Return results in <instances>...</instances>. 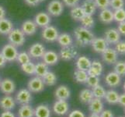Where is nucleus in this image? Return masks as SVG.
<instances>
[{
    "mask_svg": "<svg viewBox=\"0 0 125 117\" xmlns=\"http://www.w3.org/2000/svg\"><path fill=\"white\" fill-rule=\"evenodd\" d=\"M74 38L77 45L79 46H86L91 44L95 36L89 29L81 26L74 30Z\"/></svg>",
    "mask_w": 125,
    "mask_h": 117,
    "instance_id": "f257e3e1",
    "label": "nucleus"
},
{
    "mask_svg": "<svg viewBox=\"0 0 125 117\" xmlns=\"http://www.w3.org/2000/svg\"><path fill=\"white\" fill-rule=\"evenodd\" d=\"M8 40L10 44L16 47L23 46L26 41V35L20 28H13L8 34Z\"/></svg>",
    "mask_w": 125,
    "mask_h": 117,
    "instance_id": "f03ea898",
    "label": "nucleus"
},
{
    "mask_svg": "<svg viewBox=\"0 0 125 117\" xmlns=\"http://www.w3.org/2000/svg\"><path fill=\"white\" fill-rule=\"evenodd\" d=\"M59 35L58 30L54 26L48 25L44 27L41 31V37L47 42H55Z\"/></svg>",
    "mask_w": 125,
    "mask_h": 117,
    "instance_id": "7ed1b4c3",
    "label": "nucleus"
},
{
    "mask_svg": "<svg viewBox=\"0 0 125 117\" xmlns=\"http://www.w3.org/2000/svg\"><path fill=\"white\" fill-rule=\"evenodd\" d=\"M1 53L7 62H13L16 60L19 52L18 50H17V47L9 43V44H6L2 47Z\"/></svg>",
    "mask_w": 125,
    "mask_h": 117,
    "instance_id": "20e7f679",
    "label": "nucleus"
},
{
    "mask_svg": "<svg viewBox=\"0 0 125 117\" xmlns=\"http://www.w3.org/2000/svg\"><path fill=\"white\" fill-rule=\"evenodd\" d=\"M47 11L50 16H59L64 11V4L61 0H51L47 6Z\"/></svg>",
    "mask_w": 125,
    "mask_h": 117,
    "instance_id": "39448f33",
    "label": "nucleus"
},
{
    "mask_svg": "<svg viewBox=\"0 0 125 117\" xmlns=\"http://www.w3.org/2000/svg\"><path fill=\"white\" fill-rule=\"evenodd\" d=\"M27 88L31 93H40L44 90L45 84L41 77L36 76L28 81Z\"/></svg>",
    "mask_w": 125,
    "mask_h": 117,
    "instance_id": "423d86ee",
    "label": "nucleus"
},
{
    "mask_svg": "<svg viewBox=\"0 0 125 117\" xmlns=\"http://www.w3.org/2000/svg\"><path fill=\"white\" fill-rule=\"evenodd\" d=\"M77 56H78V51L73 45L62 48L59 53V57L63 61H71Z\"/></svg>",
    "mask_w": 125,
    "mask_h": 117,
    "instance_id": "0eeeda50",
    "label": "nucleus"
},
{
    "mask_svg": "<svg viewBox=\"0 0 125 117\" xmlns=\"http://www.w3.org/2000/svg\"><path fill=\"white\" fill-rule=\"evenodd\" d=\"M45 51L46 49L44 45L41 44L40 42H36L30 46L28 53L30 56H31V58L39 59L42 58V56L44 55Z\"/></svg>",
    "mask_w": 125,
    "mask_h": 117,
    "instance_id": "6e6552de",
    "label": "nucleus"
},
{
    "mask_svg": "<svg viewBox=\"0 0 125 117\" xmlns=\"http://www.w3.org/2000/svg\"><path fill=\"white\" fill-rule=\"evenodd\" d=\"M102 59L107 64H115L117 62L118 54L114 48L108 46L102 53Z\"/></svg>",
    "mask_w": 125,
    "mask_h": 117,
    "instance_id": "1a4fd4ad",
    "label": "nucleus"
},
{
    "mask_svg": "<svg viewBox=\"0 0 125 117\" xmlns=\"http://www.w3.org/2000/svg\"><path fill=\"white\" fill-rule=\"evenodd\" d=\"M15 100L20 105L29 104L32 100V94L28 89L22 88L16 93Z\"/></svg>",
    "mask_w": 125,
    "mask_h": 117,
    "instance_id": "9d476101",
    "label": "nucleus"
},
{
    "mask_svg": "<svg viewBox=\"0 0 125 117\" xmlns=\"http://www.w3.org/2000/svg\"><path fill=\"white\" fill-rule=\"evenodd\" d=\"M33 21L36 23L37 27L44 28L47 27V26L50 25L51 21V17L46 12H40L35 15Z\"/></svg>",
    "mask_w": 125,
    "mask_h": 117,
    "instance_id": "9b49d317",
    "label": "nucleus"
},
{
    "mask_svg": "<svg viewBox=\"0 0 125 117\" xmlns=\"http://www.w3.org/2000/svg\"><path fill=\"white\" fill-rule=\"evenodd\" d=\"M69 110V105L66 100H57L53 105V112L58 116H64Z\"/></svg>",
    "mask_w": 125,
    "mask_h": 117,
    "instance_id": "f8f14e48",
    "label": "nucleus"
},
{
    "mask_svg": "<svg viewBox=\"0 0 125 117\" xmlns=\"http://www.w3.org/2000/svg\"><path fill=\"white\" fill-rule=\"evenodd\" d=\"M0 90H1V91L3 94L10 95L16 90L15 82L12 80L10 79V78H5V79L1 80V82H0Z\"/></svg>",
    "mask_w": 125,
    "mask_h": 117,
    "instance_id": "ddd939ff",
    "label": "nucleus"
},
{
    "mask_svg": "<svg viewBox=\"0 0 125 117\" xmlns=\"http://www.w3.org/2000/svg\"><path fill=\"white\" fill-rule=\"evenodd\" d=\"M120 34L117 29L110 28L106 30L104 34V39L108 45H115L120 40Z\"/></svg>",
    "mask_w": 125,
    "mask_h": 117,
    "instance_id": "4468645a",
    "label": "nucleus"
},
{
    "mask_svg": "<svg viewBox=\"0 0 125 117\" xmlns=\"http://www.w3.org/2000/svg\"><path fill=\"white\" fill-rule=\"evenodd\" d=\"M42 60L44 63H46L47 66H54L57 64L58 60L60 59L59 55L54 51L52 50H47L45 51L44 55L42 56Z\"/></svg>",
    "mask_w": 125,
    "mask_h": 117,
    "instance_id": "2eb2a0df",
    "label": "nucleus"
},
{
    "mask_svg": "<svg viewBox=\"0 0 125 117\" xmlns=\"http://www.w3.org/2000/svg\"><path fill=\"white\" fill-rule=\"evenodd\" d=\"M37 25L32 20H27L21 25V30L25 35L31 36L33 35L37 31Z\"/></svg>",
    "mask_w": 125,
    "mask_h": 117,
    "instance_id": "dca6fc26",
    "label": "nucleus"
},
{
    "mask_svg": "<svg viewBox=\"0 0 125 117\" xmlns=\"http://www.w3.org/2000/svg\"><path fill=\"white\" fill-rule=\"evenodd\" d=\"M105 83L110 88H116L121 83V77L114 71L110 72L105 77Z\"/></svg>",
    "mask_w": 125,
    "mask_h": 117,
    "instance_id": "f3484780",
    "label": "nucleus"
},
{
    "mask_svg": "<svg viewBox=\"0 0 125 117\" xmlns=\"http://www.w3.org/2000/svg\"><path fill=\"white\" fill-rule=\"evenodd\" d=\"M90 45H91L94 52L100 54H102L108 47V44H107L104 38H94Z\"/></svg>",
    "mask_w": 125,
    "mask_h": 117,
    "instance_id": "a211bd4d",
    "label": "nucleus"
},
{
    "mask_svg": "<svg viewBox=\"0 0 125 117\" xmlns=\"http://www.w3.org/2000/svg\"><path fill=\"white\" fill-rule=\"evenodd\" d=\"M71 96L70 89L66 85H60L54 91V97L57 100H68Z\"/></svg>",
    "mask_w": 125,
    "mask_h": 117,
    "instance_id": "6ab92c4d",
    "label": "nucleus"
},
{
    "mask_svg": "<svg viewBox=\"0 0 125 117\" xmlns=\"http://www.w3.org/2000/svg\"><path fill=\"white\" fill-rule=\"evenodd\" d=\"M16 106V100L10 95L6 94L0 99V107L4 111H11Z\"/></svg>",
    "mask_w": 125,
    "mask_h": 117,
    "instance_id": "aec40b11",
    "label": "nucleus"
},
{
    "mask_svg": "<svg viewBox=\"0 0 125 117\" xmlns=\"http://www.w3.org/2000/svg\"><path fill=\"white\" fill-rule=\"evenodd\" d=\"M92 61L89 58H88L85 55H80L76 59L75 61V66L77 70L87 71L90 66H91Z\"/></svg>",
    "mask_w": 125,
    "mask_h": 117,
    "instance_id": "412c9836",
    "label": "nucleus"
},
{
    "mask_svg": "<svg viewBox=\"0 0 125 117\" xmlns=\"http://www.w3.org/2000/svg\"><path fill=\"white\" fill-rule=\"evenodd\" d=\"M99 19L102 23L105 24H111L114 20V11H112L110 9L107 8L104 10H101L100 14H99Z\"/></svg>",
    "mask_w": 125,
    "mask_h": 117,
    "instance_id": "4be33fe9",
    "label": "nucleus"
},
{
    "mask_svg": "<svg viewBox=\"0 0 125 117\" xmlns=\"http://www.w3.org/2000/svg\"><path fill=\"white\" fill-rule=\"evenodd\" d=\"M103 70V66L102 63L98 60H94L92 62L91 66L87 70V73L89 76H96L100 77Z\"/></svg>",
    "mask_w": 125,
    "mask_h": 117,
    "instance_id": "5701e85b",
    "label": "nucleus"
},
{
    "mask_svg": "<svg viewBox=\"0 0 125 117\" xmlns=\"http://www.w3.org/2000/svg\"><path fill=\"white\" fill-rule=\"evenodd\" d=\"M89 111L92 113L100 114L103 110V103L101 99L93 98V99L89 104Z\"/></svg>",
    "mask_w": 125,
    "mask_h": 117,
    "instance_id": "b1692460",
    "label": "nucleus"
},
{
    "mask_svg": "<svg viewBox=\"0 0 125 117\" xmlns=\"http://www.w3.org/2000/svg\"><path fill=\"white\" fill-rule=\"evenodd\" d=\"M14 28L13 24L10 19L3 18L0 20V34L3 35H8L10 31Z\"/></svg>",
    "mask_w": 125,
    "mask_h": 117,
    "instance_id": "393cba45",
    "label": "nucleus"
},
{
    "mask_svg": "<svg viewBox=\"0 0 125 117\" xmlns=\"http://www.w3.org/2000/svg\"><path fill=\"white\" fill-rule=\"evenodd\" d=\"M82 7L86 15L93 16L97 10V6L94 0H85L82 4Z\"/></svg>",
    "mask_w": 125,
    "mask_h": 117,
    "instance_id": "a878e982",
    "label": "nucleus"
},
{
    "mask_svg": "<svg viewBox=\"0 0 125 117\" xmlns=\"http://www.w3.org/2000/svg\"><path fill=\"white\" fill-rule=\"evenodd\" d=\"M57 41L62 48L71 46L73 44V38L68 33H62L59 34Z\"/></svg>",
    "mask_w": 125,
    "mask_h": 117,
    "instance_id": "bb28decb",
    "label": "nucleus"
},
{
    "mask_svg": "<svg viewBox=\"0 0 125 117\" xmlns=\"http://www.w3.org/2000/svg\"><path fill=\"white\" fill-rule=\"evenodd\" d=\"M51 109L47 105L41 104V105H37L34 109V116L35 117H51Z\"/></svg>",
    "mask_w": 125,
    "mask_h": 117,
    "instance_id": "cd10ccee",
    "label": "nucleus"
},
{
    "mask_svg": "<svg viewBox=\"0 0 125 117\" xmlns=\"http://www.w3.org/2000/svg\"><path fill=\"white\" fill-rule=\"evenodd\" d=\"M19 117H34V109L29 104L21 105L18 110Z\"/></svg>",
    "mask_w": 125,
    "mask_h": 117,
    "instance_id": "c85d7f7f",
    "label": "nucleus"
},
{
    "mask_svg": "<svg viewBox=\"0 0 125 117\" xmlns=\"http://www.w3.org/2000/svg\"><path fill=\"white\" fill-rule=\"evenodd\" d=\"M119 94L114 90H109L106 91V94L104 99L106 101L107 103L110 104V105H116L118 103L119 100Z\"/></svg>",
    "mask_w": 125,
    "mask_h": 117,
    "instance_id": "c756f323",
    "label": "nucleus"
},
{
    "mask_svg": "<svg viewBox=\"0 0 125 117\" xmlns=\"http://www.w3.org/2000/svg\"><path fill=\"white\" fill-rule=\"evenodd\" d=\"M93 94L92 92V90L85 88L82 90L79 93V100L83 104H89L93 99Z\"/></svg>",
    "mask_w": 125,
    "mask_h": 117,
    "instance_id": "7c9ffc66",
    "label": "nucleus"
},
{
    "mask_svg": "<svg viewBox=\"0 0 125 117\" xmlns=\"http://www.w3.org/2000/svg\"><path fill=\"white\" fill-rule=\"evenodd\" d=\"M70 15L73 20L79 21L85 15V12L83 10V7H82V6L78 5V6H75L71 9Z\"/></svg>",
    "mask_w": 125,
    "mask_h": 117,
    "instance_id": "2f4dec72",
    "label": "nucleus"
},
{
    "mask_svg": "<svg viewBox=\"0 0 125 117\" xmlns=\"http://www.w3.org/2000/svg\"><path fill=\"white\" fill-rule=\"evenodd\" d=\"M48 71V66L43 61L35 64V75L37 77L42 78Z\"/></svg>",
    "mask_w": 125,
    "mask_h": 117,
    "instance_id": "473e14b6",
    "label": "nucleus"
},
{
    "mask_svg": "<svg viewBox=\"0 0 125 117\" xmlns=\"http://www.w3.org/2000/svg\"><path fill=\"white\" fill-rule=\"evenodd\" d=\"M44 84L47 86H54L57 83V77L52 71H48L42 77Z\"/></svg>",
    "mask_w": 125,
    "mask_h": 117,
    "instance_id": "72a5a7b5",
    "label": "nucleus"
},
{
    "mask_svg": "<svg viewBox=\"0 0 125 117\" xmlns=\"http://www.w3.org/2000/svg\"><path fill=\"white\" fill-rule=\"evenodd\" d=\"M79 21L82 24V27L89 29V30L91 28H93L94 27V24H95L94 18H93V16L91 15H86L85 14Z\"/></svg>",
    "mask_w": 125,
    "mask_h": 117,
    "instance_id": "f704fd0d",
    "label": "nucleus"
},
{
    "mask_svg": "<svg viewBox=\"0 0 125 117\" xmlns=\"http://www.w3.org/2000/svg\"><path fill=\"white\" fill-rule=\"evenodd\" d=\"M88 73L87 71L76 70L74 72V78L77 83L79 84H85L86 82V80L88 78Z\"/></svg>",
    "mask_w": 125,
    "mask_h": 117,
    "instance_id": "c9c22d12",
    "label": "nucleus"
},
{
    "mask_svg": "<svg viewBox=\"0 0 125 117\" xmlns=\"http://www.w3.org/2000/svg\"><path fill=\"white\" fill-rule=\"evenodd\" d=\"M21 70L22 71L27 74L29 76H31V75H34L35 74V64L33 63H32L31 61L27 63H24L21 65Z\"/></svg>",
    "mask_w": 125,
    "mask_h": 117,
    "instance_id": "e433bc0d",
    "label": "nucleus"
},
{
    "mask_svg": "<svg viewBox=\"0 0 125 117\" xmlns=\"http://www.w3.org/2000/svg\"><path fill=\"white\" fill-rule=\"evenodd\" d=\"M92 92H93L94 98L102 99V98H104L105 97L106 90L103 86H101L100 84H98L97 86L92 88Z\"/></svg>",
    "mask_w": 125,
    "mask_h": 117,
    "instance_id": "4c0bfd02",
    "label": "nucleus"
},
{
    "mask_svg": "<svg viewBox=\"0 0 125 117\" xmlns=\"http://www.w3.org/2000/svg\"><path fill=\"white\" fill-rule=\"evenodd\" d=\"M114 20L117 23L125 21V9L121 8L114 11Z\"/></svg>",
    "mask_w": 125,
    "mask_h": 117,
    "instance_id": "58836bf2",
    "label": "nucleus"
},
{
    "mask_svg": "<svg viewBox=\"0 0 125 117\" xmlns=\"http://www.w3.org/2000/svg\"><path fill=\"white\" fill-rule=\"evenodd\" d=\"M16 61L20 65H22V64L31 62V56H30L29 53L27 52H21L18 53V55H17V58H16Z\"/></svg>",
    "mask_w": 125,
    "mask_h": 117,
    "instance_id": "ea45409f",
    "label": "nucleus"
},
{
    "mask_svg": "<svg viewBox=\"0 0 125 117\" xmlns=\"http://www.w3.org/2000/svg\"><path fill=\"white\" fill-rule=\"evenodd\" d=\"M114 72L120 77L125 76V62L117 61L114 64Z\"/></svg>",
    "mask_w": 125,
    "mask_h": 117,
    "instance_id": "a19ab883",
    "label": "nucleus"
},
{
    "mask_svg": "<svg viewBox=\"0 0 125 117\" xmlns=\"http://www.w3.org/2000/svg\"><path fill=\"white\" fill-rule=\"evenodd\" d=\"M100 77L96 76H88L87 80H86L85 84H87V85L90 88H94V87L97 86L98 84H100Z\"/></svg>",
    "mask_w": 125,
    "mask_h": 117,
    "instance_id": "79ce46f5",
    "label": "nucleus"
},
{
    "mask_svg": "<svg viewBox=\"0 0 125 117\" xmlns=\"http://www.w3.org/2000/svg\"><path fill=\"white\" fill-rule=\"evenodd\" d=\"M124 0H110V6L114 10L124 8Z\"/></svg>",
    "mask_w": 125,
    "mask_h": 117,
    "instance_id": "37998d69",
    "label": "nucleus"
},
{
    "mask_svg": "<svg viewBox=\"0 0 125 117\" xmlns=\"http://www.w3.org/2000/svg\"><path fill=\"white\" fill-rule=\"evenodd\" d=\"M114 49L118 55H125V41L120 40L115 44Z\"/></svg>",
    "mask_w": 125,
    "mask_h": 117,
    "instance_id": "c03bdc74",
    "label": "nucleus"
},
{
    "mask_svg": "<svg viewBox=\"0 0 125 117\" xmlns=\"http://www.w3.org/2000/svg\"><path fill=\"white\" fill-rule=\"evenodd\" d=\"M97 8L100 10L107 9L110 6V0H94Z\"/></svg>",
    "mask_w": 125,
    "mask_h": 117,
    "instance_id": "a18cd8bd",
    "label": "nucleus"
},
{
    "mask_svg": "<svg viewBox=\"0 0 125 117\" xmlns=\"http://www.w3.org/2000/svg\"><path fill=\"white\" fill-rule=\"evenodd\" d=\"M62 2H63L64 6L72 8L75 6H78L80 0H62Z\"/></svg>",
    "mask_w": 125,
    "mask_h": 117,
    "instance_id": "49530a36",
    "label": "nucleus"
},
{
    "mask_svg": "<svg viewBox=\"0 0 125 117\" xmlns=\"http://www.w3.org/2000/svg\"><path fill=\"white\" fill-rule=\"evenodd\" d=\"M68 117H85V116L82 111L76 109L72 111L68 115Z\"/></svg>",
    "mask_w": 125,
    "mask_h": 117,
    "instance_id": "de8ad7c7",
    "label": "nucleus"
},
{
    "mask_svg": "<svg viewBox=\"0 0 125 117\" xmlns=\"http://www.w3.org/2000/svg\"><path fill=\"white\" fill-rule=\"evenodd\" d=\"M24 1L30 6H36L39 5L40 3L45 1V0H24Z\"/></svg>",
    "mask_w": 125,
    "mask_h": 117,
    "instance_id": "09e8293b",
    "label": "nucleus"
},
{
    "mask_svg": "<svg viewBox=\"0 0 125 117\" xmlns=\"http://www.w3.org/2000/svg\"><path fill=\"white\" fill-rule=\"evenodd\" d=\"M117 31L120 33V35L125 36V21L119 23L118 27H117Z\"/></svg>",
    "mask_w": 125,
    "mask_h": 117,
    "instance_id": "8fccbe9b",
    "label": "nucleus"
},
{
    "mask_svg": "<svg viewBox=\"0 0 125 117\" xmlns=\"http://www.w3.org/2000/svg\"><path fill=\"white\" fill-rule=\"evenodd\" d=\"M100 117H114V114L110 110H103L100 114Z\"/></svg>",
    "mask_w": 125,
    "mask_h": 117,
    "instance_id": "3c124183",
    "label": "nucleus"
},
{
    "mask_svg": "<svg viewBox=\"0 0 125 117\" xmlns=\"http://www.w3.org/2000/svg\"><path fill=\"white\" fill-rule=\"evenodd\" d=\"M0 117H16V116L11 111H4L0 115Z\"/></svg>",
    "mask_w": 125,
    "mask_h": 117,
    "instance_id": "603ef678",
    "label": "nucleus"
},
{
    "mask_svg": "<svg viewBox=\"0 0 125 117\" xmlns=\"http://www.w3.org/2000/svg\"><path fill=\"white\" fill-rule=\"evenodd\" d=\"M118 103L120 104V105H121L122 106H125V93L119 95Z\"/></svg>",
    "mask_w": 125,
    "mask_h": 117,
    "instance_id": "864d4df0",
    "label": "nucleus"
},
{
    "mask_svg": "<svg viewBox=\"0 0 125 117\" xmlns=\"http://www.w3.org/2000/svg\"><path fill=\"white\" fill-rule=\"evenodd\" d=\"M7 61L6 60V59L4 58V56L2 55V54L0 52V68H2L6 66Z\"/></svg>",
    "mask_w": 125,
    "mask_h": 117,
    "instance_id": "5fc2aeb1",
    "label": "nucleus"
},
{
    "mask_svg": "<svg viewBox=\"0 0 125 117\" xmlns=\"http://www.w3.org/2000/svg\"><path fill=\"white\" fill-rule=\"evenodd\" d=\"M6 15V11L5 10V8L0 5V20L5 18Z\"/></svg>",
    "mask_w": 125,
    "mask_h": 117,
    "instance_id": "6e6d98bb",
    "label": "nucleus"
},
{
    "mask_svg": "<svg viewBox=\"0 0 125 117\" xmlns=\"http://www.w3.org/2000/svg\"><path fill=\"white\" fill-rule=\"evenodd\" d=\"M89 117H100V114H96V113H91L89 116Z\"/></svg>",
    "mask_w": 125,
    "mask_h": 117,
    "instance_id": "4d7b16f0",
    "label": "nucleus"
},
{
    "mask_svg": "<svg viewBox=\"0 0 125 117\" xmlns=\"http://www.w3.org/2000/svg\"><path fill=\"white\" fill-rule=\"evenodd\" d=\"M124 92H125V82H124Z\"/></svg>",
    "mask_w": 125,
    "mask_h": 117,
    "instance_id": "13d9d810",
    "label": "nucleus"
},
{
    "mask_svg": "<svg viewBox=\"0 0 125 117\" xmlns=\"http://www.w3.org/2000/svg\"><path fill=\"white\" fill-rule=\"evenodd\" d=\"M124 112H125V106H124Z\"/></svg>",
    "mask_w": 125,
    "mask_h": 117,
    "instance_id": "bf43d9fd",
    "label": "nucleus"
},
{
    "mask_svg": "<svg viewBox=\"0 0 125 117\" xmlns=\"http://www.w3.org/2000/svg\"><path fill=\"white\" fill-rule=\"evenodd\" d=\"M120 117H125V116H120Z\"/></svg>",
    "mask_w": 125,
    "mask_h": 117,
    "instance_id": "052dcab7",
    "label": "nucleus"
},
{
    "mask_svg": "<svg viewBox=\"0 0 125 117\" xmlns=\"http://www.w3.org/2000/svg\"><path fill=\"white\" fill-rule=\"evenodd\" d=\"M0 82H1V78H0Z\"/></svg>",
    "mask_w": 125,
    "mask_h": 117,
    "instance_id": "680f3d73",
    "label": "nucleus"
}]
</instances>
